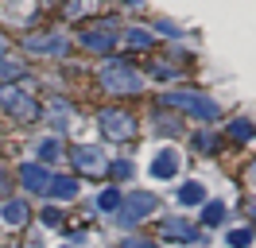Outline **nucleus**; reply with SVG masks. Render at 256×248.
Here are the masks:
<instances>
[{
  "label": "nucleus",
  "mask_w": 256,
  "mask_h": 248,
  "mask_svg": "<svg viewBox=\"0 0 256 248\" xmlns=\"http://www.w3.org/2000/svg\"><path fill=\"white\" fill-rule=\"evenodd\" d=\"M202 221H206V225H222V221H225V206H222V202H206Z\"/></svg>",
  "instance_id": "nucleus-20"
},
{
  "label": "nucleus",
  "mask_w": 256,
  "mask_h": 248,
  "mask_svg": "<svg viewBox=\"0 0 256 248\" xmlns=\"http://www.w3.org/2000/svg\"><path fill=\"white\" fill-rule=\"evenodd\" d=\"M124 43H128V46H136V50H144V46L156 43V35H152L148 28H128V31H124Z\"/></svg>",
  "instance_id": "nucleus-15"
},
{
  "label": "nucleus",
  "mask_w": 256,
  "mask_h": 248,
  "mask_svg": "<svg viewBox=\"0 0 256 248\" xmlns=\"http://www.w3.org/2000/svg\"><path fill=\"white\" fill-rule=\"evenodd\" d=\"M97 124H101V132L109 140H128L132 136V128H136V120L128 116V112H120V108H97Z\"/></svg>",
  "instance_id": "nucleus-5"
},
{
  "label": "nucleus",
  "mask_w": 256,
  "mask_h": 248,
  "mask_svg": "<svg viewBox=\"0 0 256 248\" xmlns=\"http://www.w3.org/2000/svg\"><path fill=\"white\" fill-rule=\"evenodd\" d=\"M175 170H178V152H171V148H163L152 159V178H175Z\"/></svg>",
  "instance_id": "nucleus-10"
},
{
  "label": "nucleus",
  "mask_w": 256,
  "mask_h": 248,
  "mask_svg": "<svg viewBox=\"0 0 256 248\" xmlns=\"http://www.w3.org/2000/svg\"><path fill=\"white\" fill-rule=\"evenodd\" d=\"M47 120L54 124V128H66V120H70V105L54 97V101H50V108H47Z\"/></svg>",
  "instance_id": "nucleus-17"
},
{
  "label": "nucleus",
  "mask_w": 256,
  "mask_h": 248,
  "mask_svg": "<svg viewBox=\"0 0 256 248\" xmlns=\"http://www.w3.org/2000/svg\"><path fill=\"white\" fill-rule=\"evenodd\" d=\"M16 174H20V186H24V190H32V194H47V186H50V170L43 167V163H24Z\"/></svg>",
  "instance_id": "nucleus-7"
},
{
  "label": "nucleus",
  "mask_w": 256,
  "mask_h": 248,
  "mask_svg": "<svg viewBox=\"0 0 256 248\" xmlns=\"http://www.w3.org/2000/svg\"><path fill=\"white\" fill-rule=\"evenodd\" d=\"M97 82H101V90L112 93V97H132V93H144V78H140V70H136L128 58H109L105 66H101Z\"/></svg>",
  "instance_id": "nucleus-1"
},
{
  "label": "nucleus",
  "mask_w": 256,
  "mask_h": 248,
  "mask_svg": "<svg viewBox=\"0 0 256 248\" xmlns=\"http://www.w3.org/2000/svg\"><path fill=\"white\" fill-rule=\"evenodd\" d=\"M0 54H8V43H4V31H0Z\"/></svg>",
  "instance_id": "nucleus-30"
},
{
  "label": "nucleus",
  "mask_w": 256,
  "mask_h": 248,
  "mask_svg": "<svg viewBox=\"0 0 256 248\" xmlns=\"http://www.w3.org/2000/svg\"><path fill=\"white\" fill-rule=\"evenodd\" d=\"M156 206H160V198H156V194H148V190H132V194L120 202V210H116V221H120L124 229H132V225H140L144 217L156 214Z\"/></svg>",
  "instance_id": "nucleus-3"
},
{
  "label": "nucleus",
  "mask_w": 256,
  "mask_h": 248,
  "mask_svg": "<svg viewBox=\"0 0 256 248\" xmlns=\"http://www.w3.org/2000/svg\"><path fill=\"white\" fill-rule=\"evenodd\" d=\"M156 128H163L167 136H175V132H178V120H171V116H156Z\"/></svg>",
  "instance_id": "nucleus-25"
},
{
  "label": "nucleus",
  "mask_w": 256,
  "mask_h": 248,
  "mask_svg": "<svg viewBox=\"0 0 256 248\" xmlns=\"http://www.w3.org/2000/svg\"><path fill=\"white\" fill-rule=\"evenodd\" d=\"M47 194L54 202H70V198H78V178H70V174H50V186H47Z\"/></svg>",
  "instance_id": "nucleus-11"
},
{
  "label": "nucleus",
  "mask_w": 256,
  "mask_h": 248,
  "mask_svg": "<svg viewBox=\"0 0 256 248\" xmlns=\"http://www.w3.org/2000/svg\"><path fill=\"white\" fill-rule=\"evenodd\" d=\"M163 236H178V240H186V244H190V240H198V232H194L190 225L175 221V217H171V221H163Z\"/></svg>",
  "instance_id": "nucleus-14"
},
{
  "label": "nucleus",
  "mask_w": 256,
  "mask_h": 248,
  "mask_svg": "<svg viewBox=\"0 0 256 248\" xmlns=\"http://www.w3.org/2000/svg\"><path fill=\"white\" fill-rule=\"evenodd\" d=\"M252 182H256V163H252Z\"/></svg>",
  "instance_id": "nucleus-31"
},
{
  "label": "nucleus",
  "mask_w": 256,
  "mask_h": 248,
  "mask_svg": "<svg viewBox=\"0 0 256 248\" xmlns=\"http://www.w3.org/2000/svg\"><path fill=\"white\" fill-rule=\"evenodd\" d=\"M24 46L32 50V54H47V58H58V54H66L70 50V43H66L62 31H47V35H28L24 39Z\"/></svg>",
  "instance_id": "nucleus-6"
},
{
  "label": "nucleus",
  "mask_w": 256,
  "mask_h": 248,
  "mask_svg": "<svg viewBox=\"0 0 256 248\" xmlns=\"http://www.w3.org/2000/svg\"><path fill=\"white\" fill-rule=\"evenodd\" d=\"M112 170H116V174L124 178V174H132V163H124V159H120V163H112Z\"/></svg>",
  "instance_id": "nucleus-28"
},
{
  "label": "nucleus",
  "mask_w": 256,
  "mask_h": 248,
  "mask_svg": "<svg viewBox=\"0 0 256 248\" xmlns=\"http://www.w3.org/2000/svg\"><path fill=\"white\" fill-rule=\"evenodd\" d=\"M70 163H74L78 170H86V174H101V170L109 167V163H105V152H97V148H90V144L74 148V152H70Z\"/></svg>",
  "instance_id": "nucleus-8"
},
{
  "label": "nucleus",
  "mask_w": 256,
  "mask_h": 248,
  "mask_svg": "<svg viewBox=\"0 0 256 248\" xmlns=\"http://www.w3.org/2000/svg\"><path fill=\"white\" fill-rule=\"evenodd\" d=\"M0 108L12 112L16 120H35V116H39L35 97H32V93H24V90H16V86H0Z\"/></svg>",
  "instance_id": "nucleus-4"
},
{
  "label": "nucleus",
  "mask_w": 256,
  "mask_h": 248,
  "mask_svg": "<svg viewBox=\"0 0 256 248\" xmlns=\"http://www.w3.org/2000/svg\"><path fill=\"white\" fill-rule=\"evenodd\" d=\"M148 70H152V74H156V78H171V70H167V66H160V62H152Z\"/></svg>",
  "instance_id": "nucleus-27"
},
{
  "label": "nucleus",
  "mask_w": 256,
  "mask_h": 248,
  "mask_svg": "<svg viewBox=\"0 0 256 248\" xmlns=\"http://www.w3.org/2000/svg\"><path fill=\"white\" fill-rule=\"evenodd\" d=\"M120 248H156V244H152V240H144V236H128Z\"/></svg>",
  "instance_id": "nucleus-26"
},
{
  "label": "nucleus",
  "mask_w": 256,
  "mask_h": 248,
  "mask_svg": "<svg viewBox=\"0 0 256 248\" xmlns=\"http://www.w3.org/2000/svg\"><path fill=\"white\" fill-rule=\"evenodd\" d=\"M94 8H101V0H70V4H66V16H70V20H78V16L94 12Z\"/></svg>",
  "instance_id": "nucleus-19"
},
{
  "label": "nucleus",
  "mask_w": 256,
  "mask_h": 248,
  "mask_svg": "<svg viewBox=\"0 0 256 248\" xmlns=\"http://www.w3.org/2000/svg\"><path fill=\"white\" fill-rule=\"evenodd\" d=\"M4 186H8V170L0 167V190H4Z\"/></svg>",
  "instance_id": "nucleus-29"
},
{
  "label": "nucleus",
  "mask_w": 256,
  "mask_h": 248,
  "mask_svg": "<svg viewBox=\"0 0 256 248\" xmlns=\"http://www.w3.org/2000/svg\"><path fill=\"white\" fill-rule=\"evenodd\" d=\"M58 152H62V148H58V140H54V136H47L43 144H39V159H43V163H54Z\"/></svg>",
  "instance_id": "nucleus-22"
},
{
  "label": "nucleus",
  "mask_w": 256,
  "mask_h": 248,
  "mask_svg": "<svg viewBox=\"0 0 256 248\" xmlns=\"http://www.w3.org/2000/svg\"><path fill=\"white\" fill-rule=\"evenodd\" d=\"M24 74H28V66H24V62L0 54V78H4V82H8V78H24Z\"/></svg>",
  "instance_id": "nucleus-18"
},
{
  "label": "nucleus",
  "mask_w": 256,
  "mask_h": 248,
  "mask_svg": "<svg viewBox=\"0 0 256 248\" xmlns=\"http://www.w3.org/2000/svg\"><path fill=\"white\" fill-rule=\"evenodd\" d=\"M43 225H50V229H54V225H62V214H58V210H54V206H50V210H43Z\"/></svg>",
  "instance_id": "nucleus-24"
},
{
  "label": "nucleus",
  "mask_w": 256,
  "mask_h": 248,
  "mask_svg": "<svg viewBox=\"0 0 256 248\" xmlns=\"http://www.w3.org/2000/svg\"><path fill=\"white\" fill-rule=\"evenodd\" d=\"M112 43H116V28L112 24H101V28H86L82 31V46L86 50H112Z\"/></svg>",
  "instance_id": "nucleus-9"
},
{
  "label": "nucleus",
  "mask_w": 256,
  "mask_h": 248,
  "mask_svg": "<svg viewBox=\"0 0 256 248\" xmlns=\"http://www.w3.org/2000/svg\"><path fill=\"white\" fill-rule=\"evenodd\" d=\"M163 105L182 108V112H190V116H198V120H218V116H222V105H218L214 97H206V93H198V90L163 93Z\"/></svg>",
  "instance_id": "nucleus-2"
},
{
  "label": "nucleus",
  "mask_w": 256,
  "mask_h": 248,
  "mask_svg": "<svg viewBox=\"0 0 256 248\" xmlns=\"http://www.w3.org/2000/svg\"><path fill=\"white\" fill-rule=\"evenodd\" d=\"M252 229H256V214H252Z\"/></svg>",
  "instance_id": "nucleus-32"
},
{
  "label": "nucleus",
  "mask_w": 256,
  "mask_h": 248,
  "mask_svg": "<svg viewBox=\"0 0 256 248\" xmlns=\"http://www.w3.org/2000/svg\"><path fill=\"white\" fill-rule=\"evenodd\" d=\"M178 202H182V206H202V202H206V186H202V182L178 186Z\"/></svg>",
  "instance_id": "nucleus-13"
},
{
  "label": "nucleus",
  "mask_w": 256,
  "mask_h": 248,
  "mask_svg": "<svg viewBox=\"0 0 256 248\" xmlns=\"http://www.w3.org/2000/svg\"><path fill=\"white\" fill-rule=\"evenodd\" d=\"M0 217H4V225H12V229H20L28 217H32V210H28V202H20V198H12V202H4L0 206Z\"/></svg>",
  "instance_id": "nucleus-12"
},
{
  "label": "nucleus",
  "mask_w": 256,
  "mask_h": 248,
  "mask_svg": "<svg viewBox=\"0 0 256 248\" xmlns=\"http://www.w3.org/2000/svg\"><path fill=\"white\" fill-rule=\"evenodd\" d=\"M120 202H124V194H120L116 186H109V190L97 198V210H101V214H116V210H120Z\"/></svg>",
  "instance_id": "nucleus-16"
},
{
  "label": "nucleus",
  "mask_w": 256,
  "mask_h": 248,
  "mask_svg": "<svg viewBox=\"0 0 256 248\" xmlns=\"http://www.w3.org/2000/svg\"><path fill=\"white\" fill-rule=\"evenodd\" d=\"M229 136H233V140H252L256 128H252V120H244V116H240V120L229 124Z\"/></svg>",
  "instance_id": "nucleus-21"
},
{
  "label": "nucleus",
  "mask_w": 256,
  "mask_h": 248,
  "mask_svg": "<svg viewBox=\"0 0 256 248\" xmlns=\"http://www.w3.org/2000/svg\"><path fill=\"white\" fill-rule=\"evenodd\" d=\"M252 244V229H233L229 232V248H248Z\"/></svg>",
  "instance_id": "nucleus-23"
}]
</instances>
